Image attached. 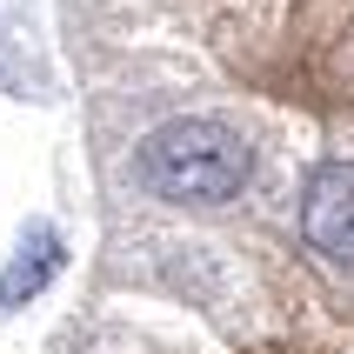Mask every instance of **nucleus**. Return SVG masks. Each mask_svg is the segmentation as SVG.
<instances>
[{
    "label": "nucleus",
    "mask_w": 354,
    "mask_h": 354,
    "mask_svg": "<svg viewBox=\"0 0 354 354\" xmlns=\"http://www.w3.org/2000/svg\"><path fill=\"white\" fill-rule=\"evenodd\" d=\"M134 174L154 201H174V207H221L234 201L254 174V147L241 127L214 114H187V120H167L140 140L134 154Z\"/></svg>",
    "instance_id": "f257e3e1"
},
{
    "label": "nucleus",
    "mask_w": 354,
    "mask_h": 354,
    "mask_svg": "<svg viewBox=\"0 0 354 354\" xmlns=\"http://www.w3.org/2000/svg\"><path fill=\"white\" fill-rule=\"evenodd\" d=\"M301 234L308 248L354 268V160H321L301 187Z\"/></svg>",
    "instance_id": "f03ea898"
},
{
    "label": "nucleus",
    "mask_w": 354,
    "mask_h": 354,
    "mask_svg": "<svg viewBox=\"0 0 354 354\" xmlns=\"http://www.w3.org/2000/svg\"><path fill=\"white\" fill-rule=\"evenodd\" d=\"M60 261H67V248H60L54 227H27L20 254L7 261V274H0V308H7V315H14V308H27V301H34L40 288L60 274Z\"/></svg>",
    "instance_id": "7ed1b4c3"
}]
</instances>
